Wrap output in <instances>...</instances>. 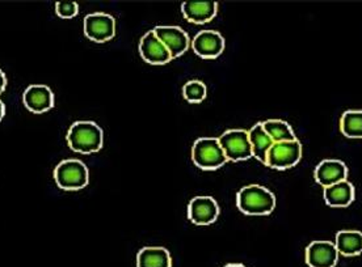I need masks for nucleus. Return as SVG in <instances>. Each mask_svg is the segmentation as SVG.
Returning a JSON list of instances; mask_svg holds the SVG:
<instances>
[{
    "mask_svg": "<svg viewBox=\"0 0 362 267\" xmlns=\"http://www.w3.org/2000/svg\"><path fill=\"white\" fill-rule=\"evenodd\" d=\"M218 141L226 155L227 161L250 160L254 156L248 131L243 129L227 130L218 138Z\"/></svg>",
    "mask_w": 362,
    "mask_h": 267,
    "instance_id": "39448f33",
    "label": "nucleus"
},
{
    "mask_svg": "<svg viewBox=\"0 0 362 267\" xmlns=\"http://www.w3.org/2000/svg\"><path fill=\"white\" fill-rule=\"evenodd\" d=\"M139 54L145 62L162 66L173 61V57L163 42L156 37L154 30L147 32L139 41Z\"/></svg>",
    "mask_w": 362,
    "mask_h": 267,
    "instance_id": "9d476101",
    "label": "nucleus"
},
{
    "mask_svg": "<svg viewBox=\"0 0 362 267\" xmlns=\"http://www.w3.org/2000/svg\"><path fill=\"white\" fill-rule=\"evenodd\" d=\"M6 116V105L3 104V101L0 100V121Z\"/></svg>",
    "mask_w": 362,
    "mask_h": 267,
    "instance_id": "393cba45",
    "label": "nucleus"
},
{
    "mask_svg": "<svg viewBox=\"0 0 362 267\" xmlns=\"http://www.w3.org/2000/svg\"><path fill=\"white\" fill-rule=\"evenodd\" d=\"M219 216V206L211 196H196L188 205V219L196 225H210Z\"/></svg>",
    "mask_w": 362,
    "mask_h": 267,
    "instance_id": "1a4fd4ad",
    "label": "nucleus"
},
{
    "mask_svg": "<svg viewBox=\"0 0 362 267\" xmlns=\"http://www.w3.org/2000/svg\"><path fill=\"white\" fill-rule=\"evenodd\" d=\"M84 35L90 41L104 44L116 36V20L104 12L90 13L84 18Z\"/></svg>",
    "mask_w": 362,
    "mask_h": 267,
    "instance_id": "0eeeda50",
    "label": "nucleus"
},
{
    "mask_svg": "<svg viewBox=\"0 0 362 267\" xmlns=\"http://www.w3.org/2000/svg\"><path fill=\"white\" fill-rule=\"evenodd\" d=\"M170 251L162 247H146L136 254V267H171Z\"/></svg>",
    "mask_w": 362,
    "mask_h": 267,
    "instance_id": "f3484780",
    "label": "nucleus"
},
{
    "mask_svg": "<svg viewBox=\"0 0 362 267\" xmlns=\"http://www.w3.org/2000/svg\"><path fill=\"white\" fill-rule=\"evenodd\" d=\"M7 87V78H6V73L0 70V95L6 90Z\"/></svg>",
    "mask_w": 362,
    "mask_h": 267,
    "instance_id": "b1692460",
    "label": "nucleus"
},
{
    "mask_svg": "<svg viewBox=\"0 0 362 267\" xmlns=\"http://www.w3.org/2000/svg\"><path fill=\"white\" fill-rule=\"evenodd\" d=\"M23 102L35 114H42L54 107V93L47 85L35 84L25 89Z\"/></svg>",
    "mask_w": 362,
    "mask_h": 267,
    "instance_id": "f8f14e48",
    "label": "nucleus"
},
{
    "mask_svg": "<svg viewBox=\"0 0 362 267\" xmlns=\"http://www.w3.org/2000/svg\"><path fill=\"white\" fill-rule=\"evenodd\" d=\"M154 30L156 37L163 42L164 46L173 58H179L189 49L190 40L188 33L180 27H156Z\"/></svg>",
    "mask_w": 362,
    "mask_h": 267,
    "instance_id": "ddd939ff",
    "label": "nucleus"
},
{
    "mask_svg": "<svg viewBox=\"0 0 362 267\" xmlns=\"http://www.w3.org/2000/svg\"><path fill=\"white\" fill-rule=\"evenodd\" d=\"M339 256L335 244L331 241H313L306 248L308 267H335Z\"/></svg>",
    "mask_w": 362,
    "mask_h": 267,
    "instance_id": "9b49d317",
    "label": "nucleus"
},
{
    "mask_svg": "<svg viewBox=\"0 0 362 267\" xmlns=\"http://www.w3.org/2000/svg\"><path fill=\"white\" fill-rule=\"evenodd\" d=\"M248 136H250V143H251L255 158L265 164L267 155L274 143L272 141L271 136L265 133L263 124L259 122L254 125V127L248 131Z\"/></svg>",
    "mask_w": 362,
    "mask_h": 267,
    "instance_id": "6ab92c4d",
    "label": "nucleus"
},
{
    "mask_svg": "<svg viewBox=\"0 0 362 267\" xmlns=\"http://www.w3.org/2000/svg\"><path fill=\"white\" fill-rule=\"evenodd\" d=\"M54 179L59 189L66 191H76L88 185L90 172L83 161L67 159L55 167Z\"/></svg>",
    "mask_w": 362,
    "mask_h": 267,
    "instance_id": "7ed1b4c3",
    "label": "nucleus"
},
{
    "mask_svg": "<svg viewBox=\"0 0 362 267\" xmlns=\"http://www.w3.org/2000/svg\"><path fill=\"white\" fill-rule=\"evenodd\" d=\"M325 201L328 206L336 208H344L352 205L356 196L354 186L348 179L335 184L332 186L325 187Z\"/></svg>",
    "mask_w": 362,
    "mask_h": 267,
    "instance_id": "dca6fc26",
    "label": "nucleus"
},
{
    "mask_svg": "<svg viewBox=\"0 0 362 267\" xmlns=\"http://www.w3.org/2000/svg\"><path fill=\"white\" fill-rule=\"evenodd\" d=\"M55 13L61 18H74L79 13V6L74 1H58L55 4Z\"/></svg>",
    "mask_w": 362,
    "mask_h": 267,
    "instance_id": "5701e85b",
    "label": "nucleus"
},
{
    "mask_svg": "<svg viewBox=\"0 0 362 267\" xmlns=\"http://www.w3.org/2000/svg\"><path fill=\"white\" fill-rule=\"evenodd\" d=\"M314 177L319 185L323 187L332 186L348 178V168L341 160L326 159L317 164Z\"/></svg>",
    "mask_w": 362,
    "mask_h": 267,
    "instance_id": "4468645a",
    "label": "nucleus"
},
{
    "mask_svg": "<svg viewBox=\"0 0 362 267\" xmlns=\"http://www.w3.org/2000/svg\"><path fill=\"white\" fill-rule=\"evenodd\" d=\"M340 131L351 139H362V110H346L340 118Z\"/></svg>",
    "mask_w": 362,
    "mask_h": 267,
    "instance_id": "412c9836",
    "label": "nucleus"
},
{
    "mask_svg": "<svg viewBox=\"0 0 362 267\" xmlns=\"http://www.w3.org/2000/svg\"><path fill=\"white\" fill-rule=\"evenodd\" d=\"M66 139L74 152L83 155L99 152L104 146L103 129L92 121H78L73 124Z\"/></svg>",
    "mask_w": 362,
    "mask_h": 267,
    "instance_id": "f257e3e1",
    "label": "nucleus"
},
{
    "mask_svg": "<svg viewBox=\"0 0 362 267\" xmlns=\"http://www.w3.org/2000/svg\"><path fill=\"white\" fill-rule=\"evenodd\" d=\"M302 159V143L299 139L290 142L274 143L267 155L265 165L272 170H286L293 168Z\"/></svg>",
    "mask_w": 362,
    "mask_h": 267,
    "instance_id": "423d86ee",
    "label": "nucleus"
},
{
    "mask_svg": "<svg viewBox=\"0 0 362 267\" xmlns=\"http://www.w3.org/2000/svg\"><path fill=\"white\" fill-rule=\"evenodd\" d=\"M208 95L206 85L199 81H190L182 87V96L190 104L202 102Z\"/></svg>",
    "mask_w": 362,
    "mask_h": 267,
    "instance_id": "4be33fe9",
    "label": "nucleus"
},
{
    "mask_svg": "<svg viewBox=\"0 0 362 267\" xmlns=\"http://www.w3.org/2000/svg\"><path fill=\"white\" fill-rule=\"evenodd\" d=\"M336 249L344 257L362 254V232L340 231L336 235Z\"/></svg>",
    "mask_w": 362,
    "mask_h": 267,
    "instance_id": "a211bd4d",
    "label": "nucleus"
},
{
    "mask_svg": "<svg viewBox=\"0 0 362 267\" xmlns=\"http://www.w3.org/2000/svg\"><path fill=\"white\" fill-rule=\"evenodd\" d=\"M223 267H245L243 263H228L226 266Z\"/></svg>",
    "mask_w": 362,
    "mask_h": 267,
    "instance_id": "a878e982",
    "label": "nucleus"
},
{
    "mask_svg": "<svg viewBox=\"0 0 362 267\" xmlns=\"http://www.w3.org/2000/svg\"><path fill=\"white\" fill-rule=\"evenodd\" d=\"M236 207L245 215H271L276 208V196L267 187L248 185L239 190L236 196Z\"/></svg>",
    "mask_w": 362,
    "mask_h": 267,
    "instance_id": "f03ea898",
    "label": "nucleus"
},
{
    "mask_svg": "<svg viewBox=\"0 0 362 267\" xmlns=\"http://www.w3.org/2000/svg\"><path fill=\"white\" fill-rule=\"evenodd\" d=\"M262 124L265 133L271 136L273 143L290 142L297 139L291 126L282 119H268Z\"/></svg>",
    "mask_w": 362,
    "mask_h": 267,
    "instance_id": "aec40b11",
    "label": "nucleus"
},
{
    "mask_svg": "<svg viewBox=\"0 0 362 267\" xmlns=\"http://www.w3.org/2000/svg\"><path fill=\"white\" fill-rule=\"evenodd\" d=\"M192 160L202 170H217L227 162L218 138H199L192 147Z\"/></svg>",
    "mask_w": 362,
    "mask_h": 267,
    "instance_id": "20e7f679",
    "label": "nucleus"
},
{
    "mask_svg": "<svg viewBox=\"0 0 362 267\" xmlns=\"http://www.w3.org/2000/svg\"><path fill=\"white\" fill-rule=\"evenodd\" d=\"M181 12L185 20L192 24L202 25L210 23L217 16L218 3L216 1H185L181 4Z\"/></svg>",
    "mask_w": 362,
    "mask_h": 267,
    "instance_id": "2eb2a0df",
    "label": "nucleus"
},
{
    "mask_svg": "<svg viewBox=\"0 0 362 267\" xmlns=\"http://www.w3.org/2000/svg\"><path fill=\"white\" fill-rule=\"evenodd\" d=\"M193 52L202 59H216L225 52V38L216 30H201L192 41Z\"/></svg>",
    "mask_w": 362,
    "mask_h": 267,
    "instance_id": "6e6552de",
    "label": "nucleus"
}]
</instances>
